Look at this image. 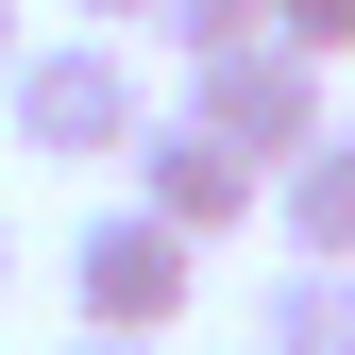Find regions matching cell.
I'll return each mask as SVG.
<instances>
[{"label": "cell", "mask_w": 355, "mask_h": 355, "mask_svg": "<svg viewBox=\"0 0 355 355\" xmlns=\"http://www.w3.org/2000/svg\"><path fill=\"white\" fill-rule=\"evenodd\" d=\"M0 119H17V153H51V169H136L153 85H136L119 34H34V51L0 68Z\"/></svg>", "instance_id": "6da1fadb"}, {"label": "cell", "mask_w": 355, "mask_h": 355, "mask_svg": "<svg viewBox=\"0 0 355 355\" xmlns=\"http://www.w3.org/2000/svg\"><path fill=\"white\" fill-rule=\"evenodd\" d=\"M187 288H203V254L169 237L153 203H102V220L68 237V304H85L68 338H169V322H187Z\"/></svg>", "instance_id": "7a4b0ae2"}, {"label": "cell", "mask_w": 355, "mask_h": 355, "mask_svg": "<svg viewBox=\"0 0 355 355\" xmlns=\"http://www.w3.org/2000/svg\"><path fill=\"white\" fill-rule=\"evenodd\" d=\"M187 119H203L220 153H254V169H288V153H322V68L254 34V51H220V68H187Z\"/></svg>", "instance_id": "3957f363"}, {"label": "cell", "mask_w": 355, "mask_h": 355, "mask_svg": "<svg viewBox=\"0 0 355 355\" xmlns=\"http://www.w3.org/2000/svg\"><path fill=\"white\" fill-rule=\"evenodd\" d=\"M136 203H153L187 254H220L237 220H271V169H254V153H220L203 119H153V136H136Z\"/></svg>", "instance_id": "277c9868"}, {"label": "cell", "mask_w": 355, "mask_h": 355, "mask_svg": "<svg viewBox=\"0 0 355 355\" xmlns=\"http://www.w3.org/2000/svg\"><path fill=\"white\" fill-rule=\"evenodd\" d=\"M271 237L304 254V271H355V119H322V153L271 169Z\"/></svg>", "instance_id": "5b68a950"}, {"label": "cell", "mask_w": 355, "mask_h": 355, "mask_svg": "<svg viewBox=\"0 0 355 355\" xmlns=\"http://www.w3.org/2000/svg\"><path fill=\"white\" fill-rule=\"evenodd\" d=\"M254 355H355V271H304L288 254V271L254 288Z\"/></svg>", "instance_id": "8992f818"}, {"label": "cell", "mask_w": 355, "mask_h": 355, "mask_svg": "<svg viewBox=\"0 0 355 355\" xmlns=\"http://www.w3.org/2000/svg\"><path fill=\"white\" fill-rule=\"evenodd\" d=\"M153 34L187 68H220V51H254V34H271V0H153Z\"/></svg>", "instance_id": "52a82bcc"}, {"label": "cell", "mask_w": 355, "mask_h": 355, "mask_svg": "<svg viewBox=\"0 0 355 355\" xmlns=\"http://www.w3.org/2000/svg\"><path fill=\"white\" fill-rule=\"evenodd\" d=\"M271 51H304V68H338V51H355V0H271Z\"/></svg>", "instance_id": "ba28073f"}, {"label": "cell", "mask_w": 355, "mask_h": 355, "mask_svg": "<svg viewBox=\"0 0 355 355\" xmlns=\"http://www.w3.org/2000/svg\"><path fill=\"white\" fill-rule=\"evenodd\" d=\"M68 17H85V34H136V17H153V0H68Z\"/></svg>", "instance_id": "9c48e42d"}, {"label": "cell", "mask_w": 355, "mask_h": 355, "mask_svg": "<svg viewBox=\"0 0 355 355\" xmlns=\"http://www.w3.org/2000/svg\"><path fill=\"white\" fill-rule=\"evenodd\" d=\"M17 51H34V0H0V68H17Z\"/></svg>", "instance_id": "30bf717a"}, {"label": "cell", "mask_w": 355, "mask_h": 355, "mask_svg": "<svg viewBox=\"0 0 355 355\" xmlns=\"http://www.w3.org/2000/svg\"><path fill=\"white\" fill-rule=\"evenodd\" d=\"M68 355H153V338H68Z\"/></svg>", "instance_id": "8fae6325"}, {"label": "cell", "mask_w": 355, "mask_h": 355, "mask_svg": "<svg viewBox=\"0 0 355 355\" xmlns=\"http://www.w3.org/2000/svg\"><path fill=\"white\" fill-rule=\"evenodd\" d=\"M0 288H17V237H0Z\"/></svg>", "instance_id": "7c38bea8"}]
</instances>
